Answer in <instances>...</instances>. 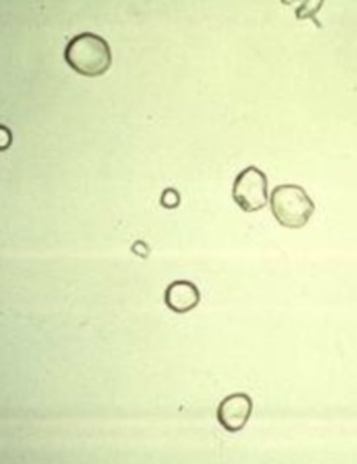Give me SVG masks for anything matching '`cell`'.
Wrapping results in <instances>:
<instances>
[{
  "label": "cell",
  "mask_w": 357,
  "mask_h": 464,
  "mask_svg": "<svg viewBox=\"0 0 357 464\" xmlns=\"http://www.w3.org/2000/svg\"><path fill=\"white\" fill-rule=\"evenodd\" d=\"M64 58L74 70L88 77L103 74L112 63V54L107 42L90 32L73 37L66 47Z\"/></svg>",
  "instance_id": "cell-1"
},
{
  "label": "cell",
  "mask_w": 357,
  "mask_h": 464,
  "mask_svg": "<svg viewBox=\"0 0 357 464\" xmlns=\"http://www.w3.org/2000/svg\"><path fill=\"white\" fill-rule=\"evenodd\" d=\"M270 207L278 223L289 229L303 227L315 210L314 203L306 190L294 184L275 186L271 193Z\"/></svg>",
  "instance_id": "cell-2"
},
{
  "label": "cell",
  "mask_w": 357,
  "mask_h": 464,
  "mask_svg": "<svg viewBox=\"0 0 357 464\" xmlns=\"http://www.w3.org/2000/svg\"><path fill=\"white\" fill-rule=\"evenodd\" d=\"M231 195L235 203L245 212L261 209L268 201V180L266 174L255 166L245 168L236 175Z\"/></svg>",
  "instance_id": "cell-3"
},
{
  "label": "cell",
  "mask_w": 357,
  "mask_h": 464,
  "mask_svg": "<svg viewBox=\"0 0 357 464\" xmlns=\"http://www.w3.org/2000/svg\"><path fill=\"white\" fill-rule=\"evenodd\" d=\"M253 409L251 398L244 393H236L225 397L217 409V419L227 431L241 430L248 421Z\"/></svg>",
  "instance_id": "cell-4"
},
{
  "label": "cell",
  "mask_w": 357,
  "mask_h": 464,
  "mask_svg": "<svg viewBox=\"0 0 357 464\" xmlns=\"http://www.w3.org/2000/svg\"><path fill=\"white\" fill-rule=\"evenodd\" d=\"M167 306L177 313H185L195 308L200 301L198 287L186 280H177L171 283L165 292Z\"/></svg>",
  "instance_id": "cell-5"
},
{
  "label": "cell",
  "mask_w": 357,
  "mask_h": 464,
  "mask_svg": "<svg viewBox=\"0 0 357 464\" xmlns=\"http://www.w3.org/2000/svg\"><path fill=\"white\" fill-rule=\"evenodd\" d=\"M179 195L174 189L168 188L162 195L161 204L165 208H176L179 204Z\"/></svg>",
  "instance_id": "cell-6"
},
{
  "label": "cell",
  "mask_w": 357,
  "mask_h": 464,
  "mask_svg": "<svg viewBox=\"0 0 357 464\" xmlns=\"http://www.w3.org/2000/svg\"><path fill=\"white\" fill-rule=\"evenodd\" d=\"M133 247H134V251L139 255H143L146 254V246L142 243H136Z\"/></svg>",
  "instance_id": "cell-7"
}]
</instances>
